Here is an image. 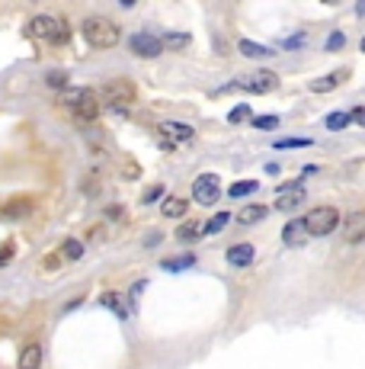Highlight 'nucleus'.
I'll return each mask as SVG.
<instances>
[{
	"label": "nucleus",
	"mask_w": 365,
	"mask_h": 369,
	"mask_svg": "<svg viewBox=\"0 0 365 369\" xmlns=\"http://www.w3.org/2000/svg\"><path fill=\"white\" fill-rule=\"evenodd\" d=\"M29 35L39 39V42H45V45H68L71 42V26L61 20V16L42 13V16H32V20H29Z\"/></svg>",
	"instance_id": "f257e3e1"
},
{
	"label": "nucleus",
	"mask_w": 365,
	"mask_h": 369,
	"mask_svg": "<svg viewBox=\"0 0 365 369\" xmlns=\"http://www.w3.org/2000/svg\"><path fill=\"white\" fill-rule=\"evenodd\" d=\"M80 29H83L87 45H93V49H116L119 39H122L119 26L109 16H87V20L80 23Z\"/></svg>",
	"instance_id": "f03ea898"
},
{
	"label": "nucleus",
	"mask_w": 365,
	"mask_h": 369,
	"mask_svg": "<svg viewBox=\"0 0 365 369\" xmlns=\"http://www.w3.org/2000/svg\"><path fill=\"white\" fill-rule=\"evenodd\" d=\"M61 103L68 106V112L74 119H80V122H93V119H100V97L90 87H74V90H68L61 97Z\"/></svg>",
	"instance_id": "7ed1b4c3"
},
{
	"label": "nucleus",
	"mask_w": 365,
	"mask_h": 369,
	"mask_svg": "<svg viewBox=\"0 0 365 369\" xmlns=\"http://www.w3.org/2000/svg\"><path fill=\"white\" fill-rule=\"evenodd\" d=\"M304 225H308V235L324 238L340 225V212L333 209V206H314V209L304 216Z\"/></svg>",
	"instance_id": "20e7f679"
},
{
	"label": "nucleus",
	"mask_w": 365,
	"mask_h": 369,
	"mask_svg": "<svg viewBox=\"0 0 365 369\" xmlns=\"http://www.w3.org/2000/svg\"><path fill=\"white\" fill-rule=\"evenodd\" d=\"M276 84L279 81H276L273 71H256V74H247V77H241V81H234L227 90H234L237 87V90H250V93H269Z\"/></svg>",
	"instance_id": "39448f33"
},
{
	"label": "nucleus",
	"mask_w": 365,
	"mask_h": 369,
	"mask_svg": "<svg viewBox=\"0 0 365 369\" xmlns=\"http://www.w3.org/2000/svg\"><path fill=\"white\" fill-rule=\"evenodd\" d=\"M193 196H196V202H199V206H215V202H218V196H221V183H218V177H215V174H202V177H196V183H193Z\"/></svg>",
	"instance_id": "423d86ee"
},
{
	"label": "nucleus",
	"mask_w": 365,
	"mask_h": 369,
	"mask_svg": "<svg viewBox=\"0 0 365 369\" xmlns=\"http://www.w3.org/2000/svg\"><path fill=\"white\" fill-rule=\"evenodd\" d=\"M103 100L112 103L116 110H122V106L135 103V84H131V81H109V84L103 87Z\"/></svg>",
	"instance_id": "0eeeda50"
},
{
	"label": "nucleus",
	"mask_w": 365,
	"mask_h": 369,
	"mask_svg": "<svg viewBox=\"0 0 365 369\" xmlns=\"http://www.w3.org/2000/svg\"><path fill=\"white\" fill-rule=\"evenodd\" d=\"M128 49L135 52L138 58H157L160 52H164V42H160L157 35H151V33H135L128 39Z\"/></svg>",
	"instance_id": "6e6552de"
},
{
	"label": "nucleus",
	"mask_w": 365,
	"mask_h": 369,
	"mask_svg": "<svg viewBox=\"0 0 365 369\" xmlns=\"http://www.w3.org/2000/svg\"><path fill=\"white\" fill-rule=\"evenodd\" d=\"M193 135H196L193 126H186V122H164V126H160V145L176 148L179 141H189Z\"/></svg>",
	"instance_id": "1a4fd4ad"
},
{
	"label": "nucleus",
	"mask_w": 365,
	"mask_h": 369,
	"mask_svg": "<svg viewBox=\"0 0 365 369\" xmlns=\"http://www.w3.org/2000/svg\"><path fill=\"white\" fill-rule=\"evenodd\" d=\"M32 209H35L32 196H13V199H7L4 206H0V216L4 218H26Z\"/></svg>",
	"instance_id": "9d476101"
},
{
	"label": "nucleus",
	"mask_w": 365,
	"mask_h": 369,
	"mask_svg": "<svg viewBox=\"0 0 365 369\" xmlns=\"http://www.w3.org/2000/svg\"><path fill=\"white\" fill-rule=\"evenodd\" d=\"M343 238L349 244H359L365 241V212H349L343 222Z\"/></svg>",
	"instance_id": "9b49d317"
},
{
	"label": "nucleus",
	"mask_w": 365,
	"mask_h": 369,
	"mask_svg": "<svg viewBox=\"0 0 365 369\" xmlns=\"http://www.w3.org/2000/svg\"><path fill=\"white\" fill-rule=\"evenodd\" d=\"M308 238L311 235H308V225H304V218H292V222L282 228V241L289 244V247H301Z\"/></svg>",
	"instance_id": "f8f14e48"
},
{
	"label": "nucleus",
	"mask_w": 365,
	"mask_h": 369,
	"mask_svg": "<svg viewBox=\"0 0 365 369\" xmlns=\"http://www.w3.org/2000/svg\"><path fill=\"white\" fill-rule=\"evenodd\" d=\"M256 257L253 244H234V247H227V264L231 266H250Z\"/></svg>",
	"instance_id": "ddd939ff"
},
{
	"label": "nucleus",
	"mask_w": 365,
	"mask_h": 369,
	"mask_svg": "<svg viewBox=\"0 0 365 369\" xmlns=\"http://www.w3.org/2000/svg\"><path fill=\"white\" fill-rule=\"evenodd\" d=\"M346 81V71H333V74L321 77V81H311V90L314 93H330L333 87H340Z\"/></svg>",
	"instance_id": "4468645a"
},
{
	"label": "nucleus",
	"mask_w": 365,
	"mask_h": 369,
	"mask_svg": "<svg viewBox=\"0 0 365 369\" xmlns=\"http://www.w3.org/2000/svg\"><path fill=\"white\" fill-rule=\"evenodd\" d=\"M20 369H42V347L39 344H26V347H23Z\"/></svg>",
	"instance_id": "2eb2a0df"
},
{
	"label": "nucleus",
	"mask_w": 365,
	"mask_h": 369,
	"mask_svg": "<svg viewBox=\"0 0 365 369\" xmlns=\"http://www.w3.org/2000/svg\"><path fill=\"white\" fill-rule=\"evenodd\" d=\"M58 257L77 264V260H83V244L77 241V238H68V241H61V247H58Z\"/></svg>",
	"instance_id": "dca6fc26"
},
{
	"label": "nucleus",
	"mask_w": 365,
	"mask_h": 369,
	"mask_svg": "<svg viewBox=\"0 0 365 369\" xmlns=\"http://www.w3.org/2000/svg\"><path fill=\"white\" fill-rule=\"evenodd\" d=\"M186 209H189V202H186V199H179V196H170V199H164V206H160V212H164L167 218L186 216Z\"/></svg>",
	"instance_id": "f3484780"
},
{
	"label": "nucleus",
	"mask_w": 365,
	"mask_h": 369,
	"mask_svg": "<svg viewBox=\"0 0 365 369\" xmlns=\"http://www.w3.org/2000/svg\"><path fill=\"white\" fill-rule=\"evenodd\" d=\"M263 218H266V206H244L237 212V222L241 225H253V222H263Z\"/></svg>",
	"instance_id": "a211bd4d"
},
{
	"label": "nucleus",
	"mask_w": 365,
	"mask_h": 369,
	"mask_svg": "<svg viewBox=\"0 0 365 369\" xmlns=\"http://www.w3.org/2000/svg\"><path fill=\"white\" fill-rule=\"evenodd\" d=\"M301 202H304V189H295V193L279 196V199H276V209H279V212H292V209H298Z\"/></svg>",
	"instance_id": "6ab92c4d"
},
{
	"label": "nucleus",
	"mask_w": 365,
	"mask_h": 369,
	"mask_svg": "<svg viewBox=\"0 0 365 369\" xmlns=\"http://www.w3.org/2000/svg\"><path fill=\"white\" fill-rule=\"evenodd\" d=\"M237 49H241V55H247V58H269V55H276L273 49H266V45H260V42H250V39H244Z\"/></svg>",
	"instance_id": "aec40b11"
},
{
	"label": "nucleus",
	"mask_w": 365,
	"mask_h": 369,
	"mask_svg": "<svg viewBox=\"0 0 365 369\" xmlns=\"http://www.w3.org/2000/svg\"><path fill=\"white\" fill-rule=\"evenodd\" d=\"M352 122V116L349 112H330V116L324 119V126L330 129V132H340V129H346Z\"/></svg>",
	"instance_id": "412c9836"
},
{
	"label": "nucleus",
	"mask_w": 365,
	"mask_h": 369,
	"mask_svg": "<svg viewBox=\"0 0 365 369\" xmlns=\"http://www.w3.org/2000/svg\"><path fill=\"white\" fill-rule=\"evenodd\" d=\"M227 222H231V216H227V212L212 216V218H208V225H205V235H218L221 228H227Z\"/></svg>",
	"instance_id": "4be33fe9"
},
{
	"label": "nucleus",
	"mask_w": 365,
	"mask_h": 369,
	"mask_svg": "<svg viewBox=\"0 0 365 369\" xmlns=\"http://www.w3.org/2000/svg\"><path fill=\"white\" fill-rule=\"evenodd\" d=\"M193 264H196L193 254H183V257H176V260H164L160 266H164V270H189Z\"/></svg>",
	"instance_id": "5701e85b"
},
{
	"label": "nucleus",
	"mask_w": 365,
	"mask_h": 369,
	"mask_svg": "<svg viewBox=\"0 0 365 369\" xmlns=\"http://www.w3.org/2000/svg\"><path fill=\"white\" fill-rule=\"evenodd\" d=\"M256 187H260V183H256V180H241V183H234V187L227 189V196H234V199H241V196L253 193Z\"/></svg>",
	"instance_id": "b1692460"
},
{
	"label": "nucleus",
	"mask_w": 365,
	"mask_h": 369,
	"mask_svg": "<svg viewBox=\"0 0 365 369\" xmlns=\"http://www.w3.org/2000/svg\"><path fill=\"white\" fill-rule=\"evenodd\" d=\"M199 235H205V231H199V222H189V225H183V228L176 231L179 241H196Z\"/></svg>",
	"instance_id": "393cba45"
},
{
	"label": "nucleus",
	"mask_w": 365,
	"mask_h": 369,
	"mask_svg": "<svg viewBox=\"0 0 365 369\" xmlns=\"http://www.w3.org/2000/svg\"><path fill=\"white\" fill-rule=\"evenodd\" d=\"M103 305H109L112 312H116V315H122V318H125V315H128V312H125V302L119 299L116 293H106V295H103Z\"/></svg>",
	"instance_id": "a878e982"
},
{
	"label": "nucleus",
	"mask_w": 365,
	"mask_h": 369,
	"mask_svg": "<svg viewBox=\"0 0 365 369\" xmlns=\"http://www.w3.org/2000/svg\"><path fill=\"white\" fill-rule=\"evenodd\" d=\"M45 81H49V87H55V90H64V87H68V74H64V71H49Z\"/></svg>",
	"instance_id": "bb28decb"
},
{
	"label": "nucleus",
	"mask_w": 365,
	"mask_h": 369,
	"mask_svg": "<svg viewBox=\"0 0 365 369\" xmlns=\"http://www.w3.org/2000/svg\"><path fill=\"white\" fill-rule=\"evenodd\" d=\"M164 42L173 45V49H186V45H189V35H183V33H167Z\"/></svg>",
	"instance_id": "cd10ccee"
},
{
	"label": "nucleus",
	"mask_w": 365,
	"mask_h": 369,
	"mask_svg": "<svg viewBox=\"0 0 365 369\" xmlns=\"http://www.w3.org/2000/svg\"><path fill=\"white\" fill-rule=\"evenodd\" d=\"M13 251H16L13 241H4V244H0V266H7L10 260H13Z\"/></svg>",
	"instance_id": "c85d7f7f"
},
{
	"label": "nucleus",
	"mask_w": 365,
	"mask_h": 369,
	"mask_svg": "<svg viewBox=\"0 0 365 369\" xmlns=\"http://www.w3.org/2000/svg\"><path fill=\"white\" fill-rule=\"evenodd\" d=\"M279 126V116H256L253 119V129H276Z\"/></svg>",
	"instance_id": "c756f323"
},
{
	"label": "nucleus",
	"mask_w": 365,
	"mask_h": 369,
	"mask_svg": "<svg viewBox=\"0 0 365 369\" xmlns=\"http://www.w3.org/2000/svg\"><path fill=\"white\" fill-rule=\"evenodd\" d=\"M346 45V35L343 33H330V39H327V52H337Z\"/></svg>",
	"instance_id": "7c9ffc66"
},
{
	"label": "nucleus",
	"mask_w": 365,
	"mask_h": 369,
	"mask_svg": "<svg viewBox=\"0 0 365 369\" xmlns=\"http://www.w3.org/2000/svg\"><path fill=\"white\" fill-rule=\"evenodd\" d=\"M311 145V139H282V141H276V148H308Z\"/></svg>",
	"instance_id": "2f4dec72"
},
{
	"label": "nucleus",
	"mask_w": 365,
	"mask_h": 369,
	"mask_svg": "<svg viewBox=\"0 0 365 369\" xmlns=\"http://www.w3.org/2000/svg\"><path fill=\"white\" fill-rule=\"evenodd\" d=\"M247 112H250V103H241L237 110H231V116H227V119H231V122H241V119L247 116Z\"/></svg>",
	"instance_id": "473e14b6"
},
{
	"label": "nucleus",
	"mask_w": 365,
	"mask_h": 369,
	"mask_svg": "<svg viewBox=\"0 0 365 369\" xmlns=\"http://www.w3.org/2000/svg\"><path fill=\"white\" fill-rule=\"evenodd\" d=\"M349 116H352V122H359V126H365V106H356V110H352Z\"/></svg>",
	"instance_id": "72a5a7b5"
},
{
	"label": "nucleus",
	"mask_w": 365,
	"mask_h": 369,
	"mask_svg": "<svg viewBox=\"0 0 365 369\" xmlns=\"http://www.w3.org/2000/svg\"><path fill=\"white\" fill-rule=\"evenodd\" d=\"M157 196H160V187L148 189V193H145V202H154V199H157Z\"/></svg>",
	"instance_id": "f704fd0d"
},
{
	"label": "nucleus",
	"mask_w": 365,
	"mask_h": 369,
	"mask_svg": "<svg viewBox=\"0 0 365 369\" xmlns=\"http://www.w3.org/2000/svg\"><path fill=\"white\" fill-rule=\"evenodd\" d=\"M356 13H359V16H365V4H359V7H356Z\"/></svg>",
	"instance_id": "c9c22d12"
},
{
	"label": "nucleus",
	"mask_w": 365,
	"mask_h": 369,
	"mask_svg": "<svg viewBox=\"0 0 365 369\" xmlns=\"http://www.w3.org/2000/svg\"><path fill=\"white\" fill-rule=\"evenodd\" d=\"M362 52H365V39H362Z\"/></svg>",
	"instance_id": "e433bc0d"
},
{
	"label": "nucleus",
	"mask_w": 365,
	"mask_h": 369,
	"mask_svg": "<svg viewBox=\"0 0 365 369\" xmlns=\"http://www.w3.org/2000/svg\"><path fill=\"white\" fill-rule=\"evenodd\" d=\"M0 331H4V321H0Z\"/></svg>",
	"instance_id": "4c0bfd02"
}]
</instances>
